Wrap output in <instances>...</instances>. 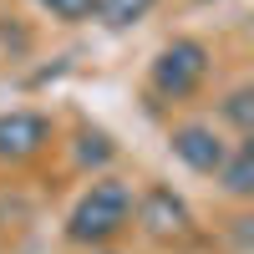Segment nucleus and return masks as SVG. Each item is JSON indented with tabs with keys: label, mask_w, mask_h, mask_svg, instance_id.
I'll return each mask as SVG.
<instances>
[{
	"label": "nucleus",
	"mask_w": 254,
	"mask_h": 254,
	"mask_svg": "<svg viewBox=\"0 0 254 254\" xmlns=\"http://www.w3.org/2000/svg\"><path fill=\"white\" fill-rule=\"evenodd\" d=\"M81 142H87V147H81V163H92V158H97V163H107V158H112L107 137H81Z\"/></svg>",
	"instance_id": "10"
},
{
	"label": "nucleus",
	"mask_w": 254,
	"mask_h": 254,
	"mask_svg": "<svg viewBox=\"0 0 254 254\" xmlns=\"http://www.w3.org/2000/svg\"><path fill=\"white\" fill-rule=\"evenodd\" d=\"M36 5L51 10V15H61V20H87L97 10V0H36Z\"/></svg>",
	"instance_id": "9"
},
{
	"label": "nucleus",
	"mask_w": 254,
	"mask_h": 254,
	"mask_svg": "<svg viewBox=\"0 0 254 254\" xmlns=\"http://www.w3.org/2000/svg\"><path fill=\"white\" fill-rule=\"evenodd\" d=\"M219 117L234 127L239 137H249L254 132V87H234V92L219 102Z\"/></svg>",
	"instance_id": "7"
},
{
	"label": "nucleus",
	"mask_w": 254,
	"mask_h": 254,
	"mask_svg": "<svg viewBox=\"0 0 254 254\" xmlns=\"http://www.w3.org/2000/svg\"><path fill=\"white\" fill-rule=\"evenodd\" d=\"M46 142H51V122L41 112H26V107L0 112V163H26Z\"/></svg>",
	"instance_id": "4"
},
{
	"label": "nucleus",
	"mask_w": 254,
	"mask_h": 254,
	"mask_svg": "<svg viewBox=\"0 0 254 254\" xmlns=\"http://www.w3.org/2000/svg\"><path fill=\"white\" fill-rule=\"evenodd\" d=\"M173 158L183 168H193V173H219V163L229 158V142L214 132V127L203 122H188V127H173Z\"/></svg>",
	"instance_id": "5"
},
{
	"label": "nucleus",
	"mask_w": 254,
	"mask_h": 254,
	"mask_svg": "<svg viewBox=\"0 0 254 254\" xmlns=\"http://www.w3.org/2000/svg\"><path fill=\"white\" fill-rule=\"evenodd\" d=\"M203 76H208V51H203V41H173V46H163L158 61H153V92L158 97H193L203 87Z\"/></svg>",
	"instance_id": "2"
},
{
	"label": "nucleus",
	"mask_w": 254,
	"mask_h": 254,
	"mask_svg": "<svg viewBox=\"0 0 254 254\" xmlns=\"http://www.w3.org/2000/svg\"><path fill=\"white\" fill-rule=\"evenodd\" d=\"M132 214H137V224L147 229L153 239H183L188 234V224H193V214H188V203L173 193V188H147V193L132 203Z\"/></svg>",
	"instance_id": "3"
},
{
	"label": "nucleus",
	"mask_w": 254,
	"mask_h": 254,
	"mask_svg": "<svg viewBox=\"0 0 254 254\" xmlns=\"http://www.w3.org/2000/svg\"><path fill=\"white\" fill-rule=\"evenodd\" d=\"M214 178L224 183V193H234V198H249V193H254V147H249V142L229 147V158L219 163V173H214Z\"/></svg>",
	"instance_id": "6"
},
{
	"label": "nucleus",
	"mask_w": 254,
	"mask_h": 254,
	"mask_svg": "<svg viewBox=\"0 0 254 254\" xmlns=\"http://www.w3.org/2000/svg\"><path fill=\"white\" fill-rule=\"evenodd\" d=\"M158 0H97V15L107 20V26H137V20H147V10H153Z\"/></svg>",
	"instance_id": "8"
},
{
	"label": "nucleus",
	"mask_w": 254,
	"mask_h": 254,
	"mask_svg": "<svg viewBox=\"0 0 254 254\" xmlns=\"http://www.w3.org/2000/svg\"><path fill=\"white\" fill-rule=\"evenodd\" d=\"M127 219H132V188L117 183V178H97L87 193L76 198L71 219H66V234L76 244H107L112 234H122Z\"/></svg>",
	"instance_id": "1"
}]
</instances>
